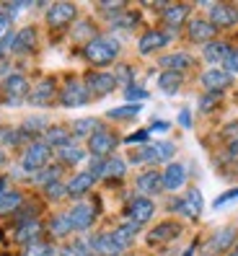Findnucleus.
I'll use <instances>...</instances> for the list:
<instances>
[{
    "label": "nucleus",
    "instance_id": "1",
    "mask_svg": "<svg viewBox=\"0 0 238 256\" xmlns=\"http://www.w3.org/2000/svg\"><path fill=\"white\" fill-rule=\"evenodd\" d=\"M119 52H122V44H119V39H114V36H96L91 42H86V47H83L86 62H91L98 70L109 68L119 57Z\"/></svg>",
    "mask_w": 238,
    "mask_h": 256
},
{
    "label": "nucleus",
    "instance_id": "2",
    "mask_svg": "<svg viewBox=\"0 0 238 256\" xmlns=\"http://www.w3.org/2000/svg\"><path fill=\"white\" fill-rule=\"evenodd\" d=\"M50 160H52V148H47L42 140H36V142H32L26 150H24V158H21V168L26 171V174H36V171H42V168H47L50 166Z\"/></svg>",
    "mask_w": 238,
    "mask_h": 256
},
{
    "label": "nucleus",
    "instance_id": "3",
    "mask_svg": "<svg viewBox=\"0 0 238 256\" xmlns=\"http://www.w3.org/2000/svg\"><path fill=\"white\" fill-rule=\"evenodd\" d=\"M3 96L8 98V104H13V106H18V104H24L28 98V94H32V86H28V78L24 72H10L3 78Z\"/></svg>",
    "mask_w": 238,
    "mask_h": 256
},
{
    "label": "nucleus",
    "instance_id": "4",
    "mask_svg": "<svg viewBox=\"0 0 238 256\" xmlns=\"http://www.w3.org/2000/svg\"><path fill=\"white\" fill-rule=\"evenodd\" d=\"M57 101L62 104V106H68V109H76V106H86V104L91 101V94H88V88H86L83 80L70 78L62 88H60Z\"/></svg>",
    "mask_w": 238,
    "mask_h": 256
},
{
    "label": "nucleus",
    "instance_id": "5",
    "mask_svg": "<svg viewBox=\"0 0 238 256\" xmlns=\"http://www.w3.org/2000/svg\"><path fill=\"white\" fill-rule=\"evenodd\" d=\"M116 145H119L116 134L106 127H101L98 132H94L91 138H88V153H91L94 158H112Z\"/></svg>",
    "mask_w": 238,
    "mask_h": 256
},
{
    "label": "nucleus",
    "instance_id": "6",
    "mask_svg": "<svg viewBox=\"0 0 238 256\" xmlns=\"http://www.w3.org/2000/svg\"><path fill=\"white\" fill-rule=\"evenodd\" d=\"M86 88H88V94L101 98V96H109L114 88H116V78H114V72H106V70H94V72H88L86 75Z\"/></svg>",
    "mask_w": 238,
    "mask_h": 256
},
{
    "label": "nucleus",
    "instance_id": "7",
    "mask_svg": "<svg viewBox=\"0 0 238 256\" xmlns=\"http://www.w3.org/2000/svg\"><path fill=\"white\" fill-rule=\"evenodd\" d=\"M156 215V202L150 197H132L130 204H127V218L130 222H135V225H145L148 220H153Z\"/></svg>",
    "mask_w": 238,
    "mask_h": 256
},
{
    "label": "nucleus",
    "instance_id": "8",
    "mask_svg": "<svg viewBox=\"0 0 238 256\" xmlns=\"http://www.w3.org/2000/svg\"><path fill=\"white\" fill-rule=\"evenodd\" d=\"M76 13H78V8L72 3H52L47 8V26L50 28H65L76 21Z\"/></svg>",
    "mask_w": 238,
    "mask_h": 256
},
{
    "label": "nucleus",
    "instance_id": "9",
    "mask_svg": "<svg viewBox=\"0 0 238 256\" xmlns=\"http://www.w3.org/2000/svg\"><path fill=\"white\" fill-rule=\"evenodd\" d=\"M215 34H218V28L207 18H189L186 21V36H189V42L210 44V42H215Z\"/></svg>",
    "mask_w": 238,
    "mask_h": 256
},
{
    "label": "nucleus",
    "instance_id": "10",
    "mask_svg": "<svg viewBox=\"0 0 238 256\" xmlns=\"http://www.w3.org/2000/svg\"><path fill=\"white\" fill-rule=\"evenodd\" d=\"M135 189H138V194L140 197H156V194H160L163 192V176L156 171V168H148V171H142L138 178H135Z\"/></svg>",
    "mask_w": 238,
    "mask_h": 256
},
{
    "label": "nucleus",
    "instance_id": "11",
    "mask_svg": "<svg viewBox=\"0 0 238 256\" xmlns=\"http://www.w3.org/2000/svg\"><path fill=\"white\" fill-rule=\"evenodd\" d=\"M68 218L72 222V230H88L96 220V207L91 202H78V204L70 207Z\"/></svg>",
    "mask_w": 238,
    "mask_h": 256
},
{
    "label": "nucleus",
    "instance_id": "12",
    "mask_svg": "<svg viewBox=\"0 0 238 256\" xmlns=\"http://www.w3.org/2000/svg\"><path fill=\"white\" fill-rule=\"evenodd\" d=\"M168 42H171V32H168V28H166V32H163V28H150V32H145L140 36L138 50H140V54H153V52L166 47Z\"/></svg>",
    "mask_w": 238,
    "mask_h": 256
},
{
    "label": "nucleus",
    "instance_id": "13",
    "mask_svg": "<svg viewBox=\"0 0 238 256\" xmlns=\"http://www.w3.org/2000/svg\"><path fill=\"white\" fill-rule=\"evenodd\" d=\"M207 21H210L215 28H230V26L238 24V10L233 6H226V3H212Z\"/></svg>",
    "mask_w": 238,
    "mask_h": 256
},
{
    "label": "nucleus",
    "instance_id": "14",
    "mask_svg": "<svg viewBox=\"0 0 238 256\" xmlns=\"http://www.w3.org/2000/svg\"><path fill=\"white\" fill-rule=\"evenodd\" d=\"M233 83V75H228L222 68H210L202 72V86L207 94H222Z\"/></svg>",
    "mask_w": 238,
    "mask_h": 256
},
{
    "label": "nucleus",
    "instance_id": "15",
    "mask_svg": "<svg viewBox=\"0 0 238 256\" xmlns=\"http://www.w3.org/2000/svg\"><path fill=\"white\" fill-rule=\"evenodd\" d=\"M57 83L52 78H44L39 80L34 88H32V94H28V104H34V106H50V104L57 98Z\"/></svg>",
    "mask_w": 238,
    "mask_h": 256
},
{
    "label": "nucleus",
    "instance_id": "16",
    "mask_svg": "<svg viewBox=\"0 0 238 256\" xmlns=\"http://www.w3.org/2000/svg\"><path fill=\"white\" fill-rule=\"evenodd\" d=\"M160 176H163V189L166 192H178L186 184V166L184 163H168L166 171H163Z\"/></svg>",
    "mask_w": 238,
    "mask_h": 256
},
{
    "label": "nucleus",
    "instance_id": "17",
    "mask_svg": "<svg viewBox=\"0 0 238 256\" xmlns=\"http://www.w3.org/2000/svg\"><path fill=\"white\" fill-rule=\"evenodd\" d=\"M88 248L94 251V256H119L122 248L114 244L112 233H96L91 240H88Z\"/></svg>",
    "mask_w": 238,
    "mask_h": 256
},
{
    "label": "nucleus",
    "instance_id": "18",
    "mask_svg": "<svg viewBox=\"0 0 238 256\" xmlns=\"http://www.w3.org/2000/svg\"><path fill=\"white\" fill-rule=\"evenodd\" d=\"M178 233H182V225H178V222H160V225H156V228L148 233V244H150V246L168 244V240H174Z\"/></svg>",
    "mask_w": 238,
    "mask_h": 256
},
{
    "label": "nucleus",
    "instance_id": "19",
    "mask_svg": "<svg viewBox=\"0 0 238 256\" xmlns=\"http://www.w3.org/2000/svg\"><path fill=\"white\" fill-rule=\"evenodd\" d=\"M163 24L168 26V32H176V28H182L189 18V6L184 3H176V6H166V10H163Z\"/></svg>",
    "mask_w": 238,
    "mask_h": 256
},
{
    "label": "nucleus",
    "instance_id": "20",
    "mask_svg": "<svg viewBox=\"0 0 238 256\" xmlns=\"http://www.w3.org/2000/svg\"><path fill=\"white\" fill-rule=\"evenodd\" d=\"M94 184H96V178L88 174V171H80V174H76L70 178V182L65 184V189H68V197H83V194H88L94 189Z\"/></svg>",
    "mask_w": 238,
    "mask_h": 256
},
{
    "label": "nucleus",
    "instance_id": "21",
    "mask_svg": "<svg viewBox=\"0 0 238 256\" xmlns=\"http://www.w3.org/2000/svg\"><path fill=\"white\" fill-rule=\"evenodd\" d=\"M42 142L47 145V148H52V150H57V148H62V145L72 142V134H70L68 127L52 124V127H47V132L42 134Z\"/></svg>",
    "mask_w": 238,
    "mask_h": 256
},
{
    "label": "nucleus",
    "instance_id": "22",
    "mask_svg": "<svg viewBox=\"0 0 238 256\" xmlns=\"http://www.w3.org/2000/svg\"><path fill=\"white\" fill-rule=\"evenodd\" d=\"M140 233V225H135V222H122L116 230H112V238H114V244L122 248V251H127L130 246H132V240H135V236Z\"/></svg>",
    "mask_w": 238,
    "mask_h": 256
},
{
    "label": "nucleus",
    "instance_id": "23",
    "mask_svg": "<svg viewBox=\"0 0 238 256\" xmlns=\"http://www.w3.org/2000/svg\"><path fill=\"white\" fill-rule=\"evenodd\" d=\"M34 47H36V28L34 26H24L21 32H16V39H13V52L28 54Z\"/></svg>",
    "mask_w": 238,
    "mask_h": 256
},
{
    "label": "nucleus",
    "instance_id": "24",
    "mask_svg": "<svg viewBox=\"0 0 238 256\" xmlns=\"http://www.w3.org/2000/svg\"><path fill=\"white\" fill-rule=\"evenodd\" d=\"M158 62H160L163 70H168V72H184L192 65V54H186V52H171V54H163Z\"/></svg>",
    "mask_w": 238,
    "mask_h": 256
},
{
    "label": "nucleus",
    "instance_id": "25",
    "mask_svg": "<svg viewBox=\"0 0 238 256\" xmlns=\"http://www.w3.org/2000/svg\"><path fill=\"white\" fill-rule=\"evenodd\" d=\"M39 233H42V222L36 218L32 220H21L18 228H16V240L18 244H32V240H39Z\"/></svg>",
    "mask_w": 238,
    "mask_h": 256
},
{
    "label": "nucleus",
    "instance_id": "26",
    "mask_svg": "<svg viewBox=\"0 0 238 256\" xmlns=\"http://www.w3.org/2000/svg\"><path fill=\"white\" fill-rule=\"evenodd\" d=\"M130 163H135V166H156V163H160V158H158V150H156V145L153 142H148V145H140V148H135L130 153Z\"/></svg>",
    "mask_w": 238,
    "mask_h": 256
},
{
    "label": "nucleus",
    "instance_id": "27",
    "mask_svg": "<svg viewBox=\"0 0 238 256\" xmlns=\"http://www.w3.org/2000/svg\"><path fill=\"white\" fill-rule=\"evenodd\" d=\"M104 124L98 122L96 116H86V119H76V122H72V127H70V134L72 138H91L94 132H98Z\"/></svg>",
    "mask_w": 238,
    "mask_h": 256
},
{
    "label": "nucleus",
    "instance_id": "28",
    "mask_svg": "<svg viewBox=\"0 0 238 256\" xmlns=\"http://www.w3.org/2000/svg\"><path fill=\"white\" fill-rule=\"evenodd\" d=\"M54 153H57L60 163H65V166H76V163H80V160L86 158V150H83L78 142H68V145H62V148H57Z\"/></svg>",
    "mask_w": 238,
    "mask_h": 256
},
{
    "label": "nucleus",
    "instance_id": "29",
    "mask_svg": "<svg viewBox=\"0 0 238 256\" xmlns=\"http://www.w3.org/2000/svg\"><path fill=\"white\" fill-rule=\"evenodd\" d=\"M124 174H127V160H122V158H106L104 160V182H119V178H124Z\"/></svg>",
    "mask_w": 238,
    "mask_h": 256
},
{
    "label": "nucleus",
    "instance_id": "30",
    "mask_svg": "<svg viewBox=\"0 0 238 256\" xmlns=\"http://www.w3.org/2000/svg\"><path fill=\"white\" fill-rule=\"evenodd\" d=\"M230 246H236V230H233V228H220V230L210 238V251H212V254L228 251Z\"/></svg>",
    "mask_w": 238,
    "mask_h": 256
},
{
    "label": "nucleus",
    "instance_id": "31",
    "mask_svg": "<svg viewBox=\"0 0 238 256\" xmlns=\"http://www.w3.org/2000/svg\"><path fill=\"white\" fill-rule=\"evenodd\" d=\"M228 44L226 42H210V44H204V47H202V57L207 60V62H210V65H218V62H222V60H226V54H228Z\"/></svg>",
    "mask_w": 238,
    "mask_h": 256
},
{
    "label": "nucleus",
    "instance_id": "32",
    "mask_svg": "<svg viewBox=\"0 0 238 256\" xmlns=\"http://www.w3.org/2000/svg\"><path fill=\"white\" fill-rule=\"evenodd\" d=\"M60 178H62V166H47V168H42V171H36L34 174V184L36 186H42V189H47L50 184H57Z\"/></svg>",
    "mask_w": 238,
    "mask_h": 256
},
{
    "label": "nucleus",
    "instance_id": "33",
    "mask_svg": "<svg viewBox=\"0 0 238 256\" xmlns=\"http://www.w3.org/2000/svg\"><path fill=\"white\" fill-rule=\"evenodd\" d=\"M24 204V194L16 192V189H8L3 197H0V215H13V212H18Z\"/></svg>",
    "mask_w": 238,
    "mask_h": 256
},
{
    "label": "nucleus",
    "instance_id": "34",
    "mask_svg": "<svg viewBox=\"0 0 238 256\" xmlns=\"http://www.w3.org/2000/svg\"><path fill=\"white\" fill-rule=\"evenodd\" d=\"M182 72H168V70H163L160 72V78H158V88L163 94H168V96H174V94H178V88H182Z\"/></svg>",
    "mask_w": 238,
    "mask_h": 256
},
{
    "label": "nucleus",
    "instance_id": "35",
    "mask_svg": "<svg viewBox=\"0 0 238 256\" xmlns=\"http://www.w3.org/2000/svg\"><path fill=\"white\" fill-rule=\"evenodd\" d=\"M50 233L54 238H68L72 233V222L68 218V212H57L52 220H50Z\"/></svg>",
    "mask_w": 238,
    "mask_h": 256
},
{
    "label": "nucleus",
    "instance_id": "36",
    "mask_svg": "<svg viewBox=\"0 0 238 256\" xmlns=\"http://www.w3.org/2000/svg\"><path fill=\"white\" fill-rule=\"evenodd\" d=\"M24 142H26V138L21 134L18 127H8V124L0 127V148H18Z\"/></svg>",
    "mask_w": 238,
    "mask_h": 256
},
{
    "label": "nucleus",
    "instance_id": "37",
    "mask_svg": "<svg viewBox=\"0 0 238 256\" xmlns=\"http://www.w3.org/2000/svg\"><path fill=\"white\" fill-rule=\"evenodd\" d=\"M184 204H186V212H189V218L194 220V218H200V212H202V192L200 189H186V194H184Z\"/></svg>",
    "mask_w": 238,
    "mask_h": 256
},
{
    "label": "nucleus",
    "instance_id": "38",
    "mask_svg": "<svg viewBox=\"0 0 238 256\" xmlns=\"http://www.w3.org/2000/svg\"><path fill=\"white\" fill-rule=\"evenodd\" d=\"M24 256H57V251L47 240H32V244H26Z\"/></svg>",
    "mask_w": 238,
    "mask_h": 256
},
{
    "label": "nucleus",
    "instance_id": "39",
    "mask_svg": "<svg viewBox=\"0 0 238 256\" xmlns=\"http://www.w3.org/2000/svg\"><path fill=\"white\" fill-rule=\"evenodd\" d=\"M140 104H124V106H114L106 112L109 119H132V116H138L140 114Z\"/></svg>",
    "mask_w": 238,
    "mask_h": 256
},
{
    "label": "nucleus",
    "instance_id": "40",
    "mask_svg": "<svg viewBox=\"0 0 238 256\" xmlns=\"http://www.w3.org/2000/svg\"><path fill=\"white\" fill-rule=\"evenodd\" d=\"M60 256H91V248H88V240H72V244L62 246Z\"/></svg>",
    "mask_w": 238,
    "mask_h": 256
},
{
    "label": "nucleus",
    "instance_id": "41",
    "mask_svg": "<svg viewBox=\"0 0 238 256\" xmlns=\"http://www.w3.org/2000/svg\"><path fill=\"white\" fill-rule=\"evenodd\" d=\"M153 145H156V150H158L160 163H166V160H171V158L176 156V145L168 142V140H160V142H153Z\"/></svg>",
    "mask_w": 238,
    "mask_h": 256
},
{
    "label": "nucleus",
    "instance_id": "42",
    "mask_svg": "<svg viewBox=\"0 0 238 256\" xmlns=\"http://www.w3.org/2000/svg\"><path fill=\"white\" fill-rule=\"evenodd\" d=\"M124 98H127L130 104H140V101L148 98V91H145V88H138L135 83H132V86L124 88Z\"/></svg>",
    "mask_w": 238,
    "mask_h": 256
},
{
    "label": "nucleus",
    "instance_id": "43",
    "mask_svg": "<svg viewBox=\"0 0 238 256\" xmlns=\"http://www.w3.org/2000/svg\"><path fill=\"white\" fill-rule=\"evenodd\" d=\"M222 70H226L228 75H238V47L228 50L226 60H222Z\"/></svg>",
    "mask_w": 238,
    "mask_h": 256
},
{
    "label": "nucleus",
    "instance_id": "44",
    "mask_svg": "<svg viewBox=\"0 0 238 256\" xmlns=\"http://www.w3.org/2000/svg\"><path fill=\"white\" fill-rule=\"evenodd\" d=\"M112 26H116V28H132V26H138V13H119V16L112 21Z\"/></svg>",
    "mask_w": 238,
    "mask_h": 256
},
{
    "label": "nucleus",
    "instance_id": "45",
    "mask_svg": "<svg viewBox=\"0 0 238 256\" xmlns=\"http://www.w3.org/2000/svg\"><path fill=\"white\" fill-rule=\"evenodd\" d=\"M148 140H150V130H140V132H132V134H127L124 138V142L127 145H148Z\"/></svg>",
    "mask_w": 238,
    "mask_h": 256
},
{
    "label": "nucleus",
    "instance_id": "46",
    "mask_svg": "<svg viewBox=\"0 0 238 256\" xmlns=\"http://www.w3.org/2000/svg\"><path fill=\"white\" fill-rule=\"evenodd\" d=\"M236 200H238V189H228V192H222L220 197L212 202V207H215V210H220V207H226L228 202H236Z\"/></svg>",
    "mask_w": 238,
    "mask_h": 256
},
{
    "label": "nucleus",
    "instance_id": "47",
    "mask_svg": "<svg viewBox=\"0 0 238 256\" xmlns=\"http://www.w3.org/2000/svg\"><path fill=\"white\" fill-rule=\"evenodd\" d=\"M26 8H34V6H32V3H6V6H3V10L8 13V18H16L18 13H24Z\"/></svg>",
    "mask_w": 238,
    "mask_h": 256
},
{
    "label": "nucleus",
    "instance_id": "48",
    "mask_svg": "<svg viewBox=\"0 0 238 256\" xmlns=\"http://www.w3.org/2000/svg\"><path fill=\"white\" fill-rule=\"evenodd\" d=\"M44 194H47L50 200H60V197H65V194H68V189H65L62 182H57V184H50L47 189H44Z\"/></svg>",
    "mask_w": 238,
    "mask_h": 256
},
{
    "label": "nucleus",
    "instance_id": "49",
    "mask_svg": "<svg viewBox=\"0 0 238 256\" xmlns=\"http://www.w3.org/2000/svg\"><path fill=\"white\" fill-rule=\"evenodd\" d=\"M218 101H220V94H207V96H202V101H200V109H202V112H210V109L218 106Z\"/></svg>",
    "mask_w": 238,
    "mask_h": 256
},
{
    "label": "nucleus",
    "instance_id": "50",
    "mask_svg": "<svg viewBox=\"0 0 238 256\" xmlns=\"http://www.w3.org/2000/svg\"><path fill=\"white\" fill-rule=\"evenodd\" d=\"M13 39H16V34H13V32H8L3 39H0V60H3V57L13 50Z\"/></svg>",
    "mask_w": 238,
    "mask_h": 256
},
{
    "label": "nucleus",
    "instance_id": "51",
    "mask_svg": "<svg viewBox=\"0 0 238 256\" xmlns=\"http://www.w3.org/2000/svg\"><path fill=\"white\" fill-rule=\"evenodd\" d=\"M8 26H10V18H8V13L0 8V36L8 34Z\"/></svg>",
    "mask_w": 238,
    "mask_h": 256
},
{
    "label": "nucleus",
    "instance_id": "52",
    "mask_svg": "<svg viewBox=\"0 0 238 256\" xmlns=\"http://www.w3.org/2000/svg\"><path fill=\"white\" fill-rule=\"evenodd\" d=\"M178 124H182V127H192V114H189V109H182V112H178Z\"/></svg>",
    "mask_w": 238,
    "mask_h": 256
},
{
    "label": "nucleus",
    "instance_id": "53",
    "mask_svg": "<svg viewBox=\"0 0 238 256\" xmlns=\"http://www.w3.org/2000/svg\"><path fill=\"white\" fill-rule=\"evenodd\" d=\"M222 134H226V138H233V140H236V138H238V122H236V124H228L226 130H222Z\"/></svg>",
    "mask_w": 238,
    "mask_h": 256
},
{
    "label": "nucleus",
    "instance_id": "54",
    "mask_svg": "<svg viewBox=\"0 0 238 256\" xmlns=\"http://www.w3.org/2000/svg\"><path fill=\"white\" fill-rule=\"evenodd\" d=\"M168 127H171V124H168V122H160V119H158V122H156V124H153V127H150V132H166V130H168Z\"/></svg>",
    "mask_w": 238,
    "mask_h": 256
},
{
    "label": "nucleus",
    "instance_id": "55",
    "mask_svg": "<svg viewBox=\"0 0 238 256\" xmlns=\"http://www.w3.org/2000/svg\"><path fill=\"white\" fill-rule=\"evenodd\" d=\"M228 153H230V156H238V138L228 142Z\"/></svg>",
    "mask_w": 238,
    "mask_h": 256
},
{
    "label": "nucleus",
    "instance_id": "56",
    "mask_svg": "<svg viewBox=\"0 0 238 256\" xmlns=\"http://www.w3.org/2000/svg\"><path fill=\"white\" fill-rule=\"evenodd\" d=\"M6 184H8V178H0V197H3V194L8 192V186H6Z\"/></svg>",
    "mask_w": 238,
    "mask_h": 256
},
{
    "label": "nucleus",
    "instance_id": "57",
    "mask_svg": "<svg viewBox=\"0 0 238 256\" xmlns=\"http://www.w3.org/2000/svg\"><path fill=\"white\" fill-rule=\"evenodd\" d=\"M6 163V153H3V150H0V166H3Z\"/></svg>",
    "mask_w": 238,
    "mask_h": 256
},
{
    "label": "nucleus",
    "instance_id": "58",
    "mask_svg": "<svg viewBox=\"0 0 238 256\" xmlns=\"http://www.w3.org/2000/svg\"><path fill=\"white\" fill-rule=\"evenodd\" d=\"M228 256H238V251H233V254H228Z\"/></svg>",
    "mask_w": 238,
    "mask_h": 256
},
{
    "label": "nucleus",
    "instance_id": "59",
    "mask_svg": "<svg viewBox=\"0 0 238 256\" xmlns=\"http://www.w3.org/2000/svg\"><path fill=\"white\" fill-rule=\"evenodd\" d=\"M91 256H94V254H91Z\"/></svg>",
    "mask_w": 238,
    "mask_h": 256
}]
</instances>
